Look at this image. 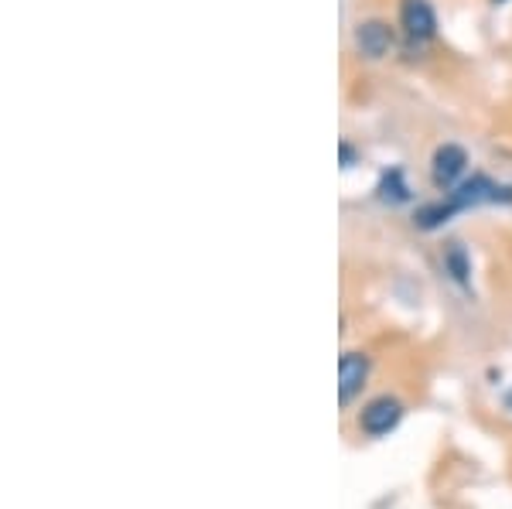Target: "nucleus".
I'll return each mask as SVG.
<instances>
[{"label":"nucleus","instance_id":"f257e3e1","mask_svg":"<svg viewBox=\"0 0 512 509\" xmlns=\"http://www.w3.org/2000/svg\"><path fill=\"white\" fill-rule=\"evenodd\" d=\"M448 205L458 212H468L475 205H512V185H499L492 182L489 175H472L461 185H454L448 192Z\"/></svg>","mask_w":512,"mask_h":509},{"label":"nucleus","instance_id":"f03ea898","mask_svg":"<svg viewBox=\"0 0 512 509\" xmlns=\"http://www.w3.org/2000/svg\"><path fill=\"white\" fill-rule=\"evenodd\" d=\"M403 414H407V407L396 397H390V393H383V397H373L359 410V431L366 434V438H386L390 431H396Z\"/></svg>","mask_w":512,"mask_h":509},{"label":"nucleus","instance_id":"7ed1b4c3","mask_svg":"<svg viewBox=\"0 0 512 509\" xmlns=\"http://www.w3.org/2000/svg\"><path fill=\"white\" fill-rule=\"evenodd\" d=\"M369 369H373V363H369L366 352H352L349 349V352H342V356H338V404L349 407L352 400L366 390Z\"/></svg>","mask_w":512,"mask_h":509},{"label":"nucleus","instance_id":"20e7f679","mask_svg":"<svg viewBox=\"0 0 512 509\" xmlns=\"http://www.w3.org/2000/svg\"><path fill=\"white\" fill-rule=\"evenodd\" d=\"M468 171V151L461 144H441L431 158V182L441 192H451L454 185H461Z\"/></svg>","mask_w":512,"mask_h":509},{"label":"nucleus","instance_id":"39448f33","mask_svg":"<svg viewBox=\"0 0 512 509\" xmlns=\"http://www.w3.org/2000/svg\"><path fill=\"white\" fill-rule=\"evenodd\" d=\"M352 41H355V48H359L362 59L379 62V59H386V55H390V48H393V28L386 21H379V18L359 21V24H355Z\"/></svg>","mask_w":512,"mask_h":509},{"label":"nucleus","instance_id":"423d86ee","mask_svg":"<svg viewBox=\"0 0 512 509\" xmlns=\"http://www.w3.org/2000/svg\"><path fill=\"white\" fill-rule=\"evenodd\" d=\"M400 28L403 35L417 45L431 41L437 35V18H434V7L427 0H400Z\"/></svg>","mask_w":512,"mask_h":509},{"label":"nucleus","instance_id":"0eeeda50","mask_svg":"<svg viewBox=\"0 0 512 509\" xmlns=\"http://www.w3.org/2000/svg\"><path fill=\"white\" fill-rule=\"evenodd\" d=\"M376 195H379V202H386V205H403V202L414 199V195H410L407 178H403L400 168H390V171H383V175H379Z\"/></svg>","mask_w":512,"mask_h":509},{"label":"nucleus","instance_id":"6e6552de","mask_svg":"<svg viewBox=\"0 0 512 509\" xmlns=\"http://www.w3.org/2000/svg\"><path fill=\"white\" fill-rule=\"evenodd\" d=\"M444 270L451 274L454 284H461V287L472 284V257H468V250L461 243H451L448 250H444Z\"/></svg>","mask_w":512,"mask_h":509},{"label":"nucleus","instance_id":"1a4fd4ad","mask_svg":"<svg viewBox=\"0 0 512 509\" xmlns=\"http://www.w3.org/2000/svg\"><path fill=\"white\" fill-rule=\"evenodd\" d=\"M338 151H342V168L345 171L355 168V158H359V154H355V147L349 141H342V144H338Z\"/></svg>","mask_w":512,"mask_h":509},{"label":"nucleus","instance_id":"9d476101","mask_svg":"<svg viewBox=\"0 0 512 509\" xmlns=\"http://www.w3.org/2000/svg\"><path fill=\"white\" fill-rule=\"evenodd\" d=\"M492 4H506V0H492Z\"/></svg>","mask_w":512,"mask_h":509}]
</instances>
